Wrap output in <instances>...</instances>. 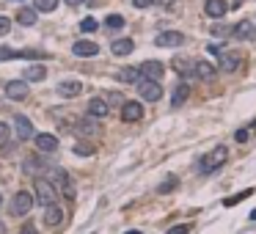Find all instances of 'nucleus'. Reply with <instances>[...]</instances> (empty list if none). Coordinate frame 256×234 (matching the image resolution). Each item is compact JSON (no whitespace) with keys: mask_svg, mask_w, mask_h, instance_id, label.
<instances>
[{"mask_svg":"<svg viewBox=\"0 0 256 234\" xmlns=\"http://www.w3.org/2000/svg\"><path fill=\"white\" fill-rule=\"evenodd\" d=\"M110 50H113V55H130L135 50V44H132V39H116L110 44Z\"/></svg>","mask_w":256,"mask_h":234,"instance_id":"19","label":"nucleus"},{"mask_svg":"<svg viewBox=\"0 0 256 234\" xmlns=\"http://www.w3.org/2000/svg\"><path fill=\"white\" fill-rule=\"evenodd\" d=\"M6 96L8 99H25V96H28V80H8Z\"/></svg>","mask_w":256,"mask_h":234,"instance_id":"8","label":"nucleus"},{"mask_svg":"<svg viewBox=\"0 0 256 234\" xmlns=\"http://www.w3.org/2000/svg\"><path fill=\"white\" fill-rule=\"evenodd\" d=\"M11 58H19V50H11V47H0V61H11Z\"/></svg>","mask_w":256,"mask_h":234,"instance_id":"33","label":"nucleus"},{"mask_svg":"<svg viewBox=\"0 0 256 234\" xmlns=\"http://www.w3.org/2000/svg\"><path fill=\"white\" fill-rule=\"evenodd\" d=\"M33 198L42 207L58 204V196H55V187H53V182H50V179H36V196Z\"/></svg>","mask_w":256,"mask_h":234,"instance_id":"2","label":"nucleus"},{"mask_svg":"<svg viewBox=\"0 0 256 234\" xmlns=\"http://www.w3.org/2000/svg\"><path fill=\"white\" fill-rule=\"evenodd\" d=\"M176 182H179V179H176V176H168V179H166V182H163V185H160V187H157V193H171V190H173V187H176Z\"/></svg>","mask_w":256,"mask_h":234,"instance_id":"31","label":"nucleus"},{"mask_svg":"<svg viewBox=\"0 0 256 234\" xmlns=\"http://www.w3.org/2000/svg\"><path fill=\"white\" fill-rule=\"evenodd\" d=\"M119 80L121 83H138L141 80V69H135V66H124L119 72Z\"/></svg>","mask_w":256,"mask_h":234,"instance_id":"22","label":"nucleus"},{"mask_svg":"<svg viewBox=\"0 0 256 234\" xmlns=\"http://www.w3.org/2000/svg\"><path fill=\"white\" fill-rule=\"evenodd\" d=\"M232 36L234 39H245V42H251V39H256V25L251 22V19H243V22H237L232 28Z\"/></svg>","mask_w":256,"mask_h":234,"instance_id":"7","label":"nucleus"},{"mask_svg":"<svg viewBox=\"0 0 256 234\" xmlns=\"http://www.w3.org/2000/svg\"><path fill=\"white\" fill-rule=\"evenodd\" d=\"M55 179H58V185L64 187L66 196H75V187H72V179L66 176V171H55Z\"/></svg>","mask_w":256,"mask_h":234,"instance_id":"24","label":"nucleus"},{"mask_svg":"<svg viewBox=\"0 0 256 234\" xmlns=\"http://www.w3.org/2000/svg\"><path fill=\"white\" fill-rule=\"evenodd\" d=\"M33 141H36V146H39L42 152H55L58 149V138H55V135H47V132L33 135Z\"/></svg>","mask_w":256,"mask_h":234,"instance_id":"13","label":"nucleus"},{"mask_svg":"<svg viewBox=\"0 0 256 234\" xmlns=\"http://www.w3.org/2000/svg\"><path fill=\"white\" fill-rule=\"evenodd\" d=\"M17 22L19 25H33L36 22V8H19V11H17Z\"/></svg>","mask_w":256,"mask_h":234,"instance_id":"23","label":"nucleus"},{"mask_svg":"<svg viewBox=\"0 0 256 234\" xmlns=\"http://www.w3.org/2000/svg\"><path fill=\"white\" fill-rule=\"evenodd\" d=\"M78 132H80V135H96V124H94V119H91V116H88V119H83V121L78 124Z\"/></svg>","mask_w":256,"mask_h":234,"instance_id":"26","label":"nucleus"},{"mask_svg":"<svg viewBox=\"0 0 256 234\" xmlns=\"http://www.w3.org/2000/svg\"><path fill=\"white\" fill-rule=\"evenodd\" d=\"M155 44L157 47H182L185 44V33H179V30H163V33H157Z\"/></svg>","mask_w":256,"mask_h":234,"instance_id":"5","label":"nucleus"},{"mask_svg":"<svg viewBox=\"0 0 256 234\" xmlns=\"http://www.w3.org/2000/svg\"><path fill=\"white\" fill-rule=\"evenodd\" d=\"M107 110H110V105H107L105 99H99V96L88 102V116H91V119H105Z\"/></svg>","mask_w":256,"mask_h":234,"instance_id":"12","label":"nucleus"},{"mask_svg":"<svg viewBox=\"0 0 256 234\" xmlns=\"http://www.w3.org/2000/svg\"><path fill=\"white\" fill-rule=\"evenodd\" d=\"M234 138H237L240 144H245V141H248V130H237L234 132Z\"/></svg>","mask_w":256,"mask_h":234,"instance_id":"40","label":"nucleus"},{"mask_svg":"<svg viewBox=\"0 0 256 234\" xmlns=\"http://www.w3.org/2000/svg\"><path fill=\"white\" fill-rule=\"evenodd\" d=\"M251 193H254V190H251V187H248V190L237 193V196H229V198H223V207H234V204H237V201H243V198H248Z\"/></svg>","mask_w":256,"mask_h":234,"instance_id":"29","label":"nucleus"},{"mask_svg":"<svg viewBox=\"0 0 256 234\" xmlns=\"http://www.w3.org/2000/svg\"><path fill=\"white\" fill-rule=\"evenodd\" d=\"M226 3L223 0H207V6H204V11H207V17H212V19H221L223 14H226Z\"/></svg>","mask_w":256,"mask_h":234,"instance_id":"15","label":"nucleus"},{"mask_svg":"<svg viewBox=\"0 0 256 234\" xmlns=\"http://www.w3.org/2000/svg\"><path fill=\"white\" fill-rule=\"evenodd\" d=\"M105 25L110 30H119V28H124V17H121V14H110V17L105 19Z\"/></svg>","mask_w":256,"mask_h":234,"instance_id":"28","label":"nucleus"},{"mask_svg":"<svg viewBox=\"0 0 256 234\" xmlns=\"http://www.w3.org/2000/svg\"><path fill=\"white\" fill-rule=\"evenodd\" d=\"M80 30H83V33H94V30H96V19L94 17H85L83 22H80Z\"/></svg>","mask_w":256,"mask_h":234,"instance_id":"32","label":"nucleus"},{"mask_svg":"<svg viewBox=\"0 0 256 234\" xmlns=\"http://www.w3.org/2000/svg\"><path fill=\"white\" fill-rule=\"evenodd\" d=\"M226 160H229V149H226V146H215L207 157H201L198 171H201V174H212V171H218Z\"/></svg>","mask_w":256,"mask_h":234,"instance_id":"1","label":"nucleus"},{"mask_svg":"<svg viewBox=\"0 0 256 234\" xmlns=\"http://www.w3.org/2000/svg\"><path fill=\"white\" fill-rule=\"evenodd\" d=\"M152 3H155V0H132V6L135 8H149Z\"/></svg>","mask_w":256,"mask_h":234,"instance_id":"39","label":"nucleus"},{"mask_svg":"<svg viewBox=\"0 0 256 234\" xmlns=\"http://www.w3.org/2000/svg\"><path fill=\"white\" fill-rule=\"evenodd\" d=\"M83 0H66V6H80Z\"/></svg>","mask_w":256,"mask_h":234,"instance_id":"43","label":"nucleus"},{"mask_svg":"<svg viewBox=\"0 0 256 234\" xmlns=\"http://www.w3.org/2000/svg\"><path fill=\"white\" fill-rule=\"evenodd\" d=\"M8 30H11V19H8V17H0V36H6Z\"/></svg>","mask_w":256,"mask_h":234,"instance_id":"35","label":"nucleus"},{"mask_svg":"<svg viewBox=\"0 0 256 234\" xmlns=\"http://www.w3.org/2000/svg\"><path fill=\"white\" fill-rule=\"evenodd\" d=\"M14 127H17V135H19L22 141L33 138V124H30V119H25V116H17V119H14Z\"/></svg>","mask_w":256,"mask_h":234,"instance_id":"14","label":"nucleus"},{"mask_svg":"<svg viewBox=\"0 0 256 234\" xmlns=\"http://www.w3.org/2000/svg\"><path fill=\"white\" fill-rule=\"evenodd\" d=\"M3 138H8V127L0 121V141H3Z\"/></svg>","mask_w":256,"mask_h":234,"instance_id":"42","label":"nucleus"},{"mask_svg":"<svg viewBox=\"0 0 256 234\" xmlns=\"http://www.w3.org/2000/svg\"><path fill=\"white\" fill-rule=\"evenodd\" d=\"M42 165H44V160H39V157H28V162H25V171H28V174H36Z\"/></svg>","mask_w":256,"mask_h":234,"instance_id":"30","label":"nucleus"},{"mask_svg":"<svg viewBox=\"0 0 256 234\" xmlns=\"http://www.w3.org/2000/svg\"><path fill=\"white\" fill-rule=\"evenodd\" d=\"M251 221H256V210H251Z\"/></svg>","mask_w":256,"mask_h":234,"instance_id":"44","label":"nucleus"},{"mask_svg":"<svg viewBox=\"0 0 256 234\" xmlns=\"http://www.w3.org/2000/svg\"><path fill=\"white\" fill-rule=\"evenodd\" d=\"M3 232H6V226H3V223H0V234H3Z\"/></svg>","mask_w":256,"mask_h":234,"instance_id":"46","label":"nucleus"},{"mask_svg":"<svg viewBox=\"0 0 256 234\" xmlns=\"http://www.w3.org/2000/svg\"><path fill=\"white\" fill-rule=\"evenodd\" d=\"M75 152L83 155V157H88V155H94V146H91V144H78V146H75Z\"/></svg>","mask_w":256,"mask_h":234,"instance_id":"34","label":"nucleus"},{"mask_svg":"<svg viewBox=\"0 0 256 234\" xmlns=\"http://www.w3.org/2000/svg\"><path fill=\"white\" fill-rule=\"evenodd\" d=\"M193 72H196V78H198V80H212V78H215V66H212V64H207V61H196Z\"/></svg>","mask_w":256,"mask_h":234,"instance_id":"16","label":"nucleus"},{"mask_svg":"<svg viewBox=\"0 0 256 234\" xmlns=\"http://www.w3.org/2000/svg\"><path fill=\"white\" fill-rule=\"evenodd\" d=\"M33 193H28V190H19L17 196L11 198V207H8V212H11L14 218H22V215H28L30 212V207H33Z\"/></svg>","mask_w":256,"mask_h":234,"instance_id":"3","label":"nucleus"},{"mask_svg":"<svg viewBox=\"0 0 256 234\" xmlns=\"http://www.w3.org/2000/svg\"><path fill=\"white\" fill-rule=\"evenodd\" d=\"M155 3H157V6H176V0H155Z\"/></svg>","mask_w":256,"mask_h":234,"instance_id":"41","label":"nucleus"},{"mask_svg":"<svg viewBox=\"0 0 256 234\" xmlns=\"http://www.w3.org/2000/svg\"><path fill=\"white\" fill-rule=\"evenodd\" d=\"M80 88H83V85H80L78 80H64V83L58 85V94L69 99V96H78V94H80Z\"/></svg>","mask_w":256,"mask_h":234,"instance_id":"17","label":"nucleus"},{"mask_svg":"<svg viewBox=\"0 0 256 234\" xmlns=\"http://www.w3.org/2000/svg\"><path fill=\"white\" fill-rule=\"evenodd\" d=\"M72 53L78 55V58H94L96 53H99V47H96L94 42H75V47H72Z\"/></svg>","mask_w":256,"mask_h":234,"instance_id":"9","label":"nucleus"},{"mask_svg":"<svg viewBox=\"0 0 256 234\" xmlns=\"http://www.w3.org/2000/svg\"><path fill=\"white\" fill-rule=\"evenodd\" d=\"M218 58H221V69H223V72H234V69L240 66V55L232 53V50H223Z\"/></svg>","mask_w":256,"mask_h":234,"instance_id":"11","label":"nucleus"},{"mask_svg":"<svg viewBox=\"0 0 256 234\" xmlns=\"http://www.w3.org/2000/svg\"><path fill=\"white\" fill-rule=\"evenodd\" d=\"M187 94H190V85H187V83H179L176 88H173L171 105H173V108H179V105H182V102H185V99H187Z\"/></svg>","mask_w":256,"mask_h":234,"instance_id":"20","label":"nucleus"},{"mask_svg":"<svg viewBox=\"0 0 256 234\" xmlns=\"http://www.w3.org/2000/svg\"><path fill=\"white\" fill-rule=\"evenodd\" d=\"M163 75H166V66H163L160 61H143V64H141V78H146V80H160Z\"/></svg>","mask_w":256,"mask_h":234,"instance_id":"6","label":"nucleus"},{"mask_svg":"<svg viewBox=\"0 0 256 234\" xmlns=\"http://www.w3.org/2000/svg\"><path fill=\"white\" fill-rule=\"evenodd\" d=\"M0 204H3V196H0Z\"/></svg>","mask_w":256,"mask_h":234,"instance_id":"48","label":"nucleus"},{"mask_svg":"<svg viewBox=\"0 0 256 234\" xmlns=\"http://www.w3.org/2000/svg\"><path fill=\"white\" fill-rule=\"evenodd\" d=\"M138 94H141V99H146V102H157V99L163 96V85L157 83V80L141 78L138 80Z\"/></svg>","mask_w":256,"mask_h":234,"instance_id":"4","label":"nucleus"},{"mask_svg":"<svg viewBox=\"0 0 256 234\" xmlns=\"http://www.w3.org/2000/svg\"><path fill=\"white\" fill-rule=\"evenodd\" d=\"M168 234H190V226H187V223H179V226H173Z\"/></svg>","mask_w":256,"mask_h":234,"instance_id":"36","label":"nucleus"},{"mask_svg":"<svg viewBox=\"0 0 256 234\" xmlns=\"http://www.w3.org/2000/svg\"><path fill=\"white\" fill-rule=\"evenodd\" d=\"M22 234H33V229H30V226H28V232H22Z\"/></svg>","mask_w":256,"mask_h":234,"instance_id":"45","label":"nucleus"},{"mask_svg":"<svg viewBox=\"0 0 256 234\" xmlns=\"http://www.w3.org/2000/svg\"><path fill=\"white\" fill-rule=\"evenodd\" d=\"M193 61H187V58H173V69H176L179 75H190L193 72Z\"/></svg>","mask_w":256,"mask_h":234,"instance_id":"25","label":"nucleus"},{"mask_svg":"<svg viewBox=\"0 0 256 234\" xmlns=\"http://www.w3.org/2000/svg\"><path fill=\"white\" fill-rule=\"evenodd\" d=\"M207 53H209V55H221L223 47H221V44H207Z\"/></svg>","mask_w":256,"mask_h":234,"instance_id":"38","label":"nucleus"},{"mask_svg":"<svg viewBox=\"0 0 256 234\" xmlns=\"http://www.w3.org/2000/svg\"><path fill=\"white\" fill-rule=\"evenodd\" d=\"M61 218H64V212H61V207H58V204L44 207V223H47V226H58Z\"/></svg>","mask_w":256,"mask_h":234,"instance_id":"18","label":"nucleus"},{"mask_svg":"<svg viewBox=\"0 0 256 234\" xmlns=\"http://www.w3.org/2000/svg\"><path fill=\"white\" fill-rule=\"evenodd\" d=\"M55 6H58V0H33L36 11H53Z\"/></svg>","mask_w":256,"mask_h":234,"instance_id":"27","label":"nucleus"},{"mask_svg":"<svg viewBox=\"0 0 256 234\" xmlns=\"http://www.w3.org/2000/svg\"><path fill=\"white\" fill-rule=\"evenodd\" d=\"M47 78V69H44V66H28V69H25V80H30V83H39V80H44Z\"/></svg>","mask_w":256,"mask_h":234,"instance_id":"21","label":"nucleus"},{"mask_svg":"<svg viewBox=\"0 0 256 234\" xmlns=\"http://www.w3.org/2000/svg\"><path fill=\"white\" fill-rule=\"evenodd\" d=\"M212 33H215V36H229L232 28H229V25H218V28H212Z\"/></svg>","mask_w":256,"mask_h":234,"instance_id":"37","label":"nucleus"},{"mask_svg":"<svg viewBox=\"0 0 256 234\" xmlns=\"http://www.w3.org/2000/svg\"><path fill=\"white\" fill-rule=\"evenodd\" d=\"M143 116V105L141 102H124L121 105V119L124 121H138Z\"/></svg>","mask_w":256,"mask_h":234,"instance_id":"10","label":"nucleus"},{"mask_svg":"<svg viewBox=\"0 0 256 234\" xmlns=\"http://www.w3.org/2000/svg\"><path fill=\"white\" fill-rule=\"evenodd\" d=\"M127 234H141V232H127Z\"/></svg>","mask_w":256,"mask_h":234,"instance_id":"47","label":"nucleus"}]
</instances>
